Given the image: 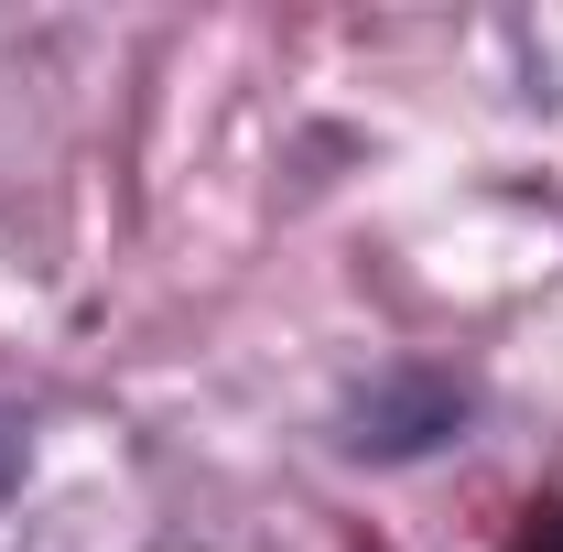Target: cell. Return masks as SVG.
Masks as SVG:
<instances>
[{
    "instance_id": "6da1fadb",
    "label": "cell",
    "mask_w": 563,
    "mask_h": 552,
    "mask_svg": "<svg viewBox=\"0 0 563 552\" xmlns=\"http://www.w3.org/2000/svg\"><path fill=\"white\" fill-rule=\"evenodd\" d=\"M466 422H477V390L455 368H379L368 390H347V412H336V455L412 466V455H444Z\"/></svg>"
},
{
    "instance_id": "7a4b0ae2",
    "label": "cell",
    "mask_w": 563,
    "mask_h": 552,
    "mask_svg": "<svg viewBox=\"0 0 563 552\" xmlns=\"http://www.w3.org/2000/svg\"><path fill=\"white\" fill-rule=\"evenodd\" d=\"M509 552H563V487L520 509V531H509Z\"/></svg>"
}]
</instances>
